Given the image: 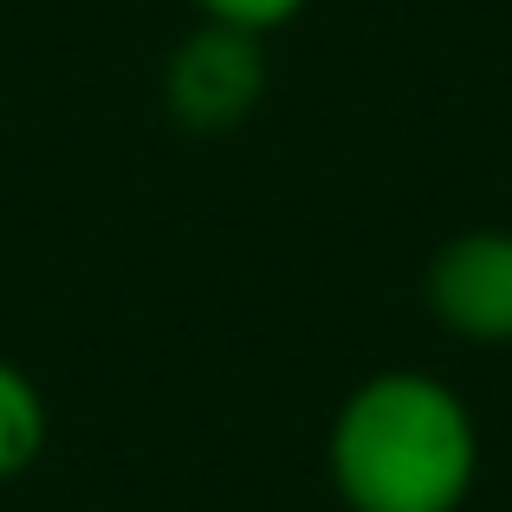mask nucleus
<instances>
[{"mask_svg": "<svg viewBox=\"0 0 512 512\" xmlns=\"http://www.w3.org/2000/svg\"><path fill=\"white\" fill-rule=\"evenodd\" d=\"M325 467L344 512H461L480 474V428L435 370H376L338 402Z\"/></svg>", "mask_w": 512, "mask_h": 512, "instance_id": "1", "label": "nucleus"}, {"mask_svg": "<svg viewBox=\"0 0 512 512\" xmlns=\"http://www.w3.org/2000/svg\"><path fill=\"white\" fill-rule=\"evenodd\" d=\"M266 39L234 33V26L201 20L195 33L175 39L169 65H163V104L182 130L195 137H221L240 130L266 98Z\"/></svg>", "mask_w": 512, "mask_h": 512, "instance_id": "2", "label": "nucleus"}, {"mask_svg": "<svg viewBox=\"0 0 512 512\" xmlns=\"http://www.w3.org/2000/svg\"><path fill=\"white\" fill-rule=\"evenodd\" d=\"M422 299L448 338L512 344V227H467L428 253Z\"/></svg>", "mask_w": 512, "mask_h": 512, "instance_id": "3", "label": "nucleus"}, {"mask_svg": "<svg viewBox=\"0 0 512 512\" xmlns=\"http://www.w3.org/2000/svg\"><path fill=\"white\" fill-rule=\"evenodd\" d=\"M46 396L20 363L0 357V480H20L46 454Z\"/></svg>", "mask_w": 512, "mask_h": 512, "instance_id": "4", "label": "nucleus"}, {"mask_svg": "<svg viewBox=\"0 0 512 512\" xmlns=\"http://www.w3.org/2000/svg\"><path fill=\"white\" fill-rule=\"evenodd\" d=\"M188 7H195L201 20H214V26H234V33L266 39V33H279V26H292L312 0H188Z\"/></svg>", "mask_w": 512, "mask_h": 512, "instance_id": "5", "label": "nucleus"}]
</instances>
